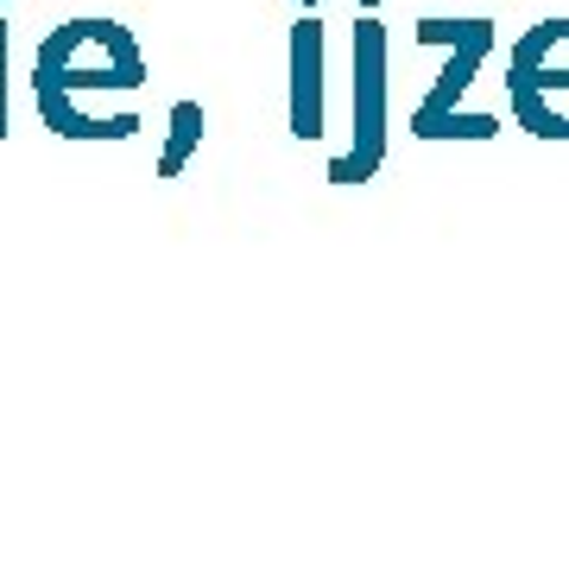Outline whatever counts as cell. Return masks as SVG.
<instances>
[{
	"label": "cell",
	"instance_id": "obj_4",
	"mask_svg": "<svg viewBox=\"0 0 569 569\" xmlns=\"http://www.w3.org/2000/svg\"><path fill=\"white\" fill-rule=\"evenodd\" d=\"M507 89H531V96H569V20H538L526 39L512 44Z\"/></svg>",
	"mask_w": 569,
	"mask_h": 569
},
{
	"label": "cell",
	"instance_id": "obj_7",
	"mask_svg": "<svg viewBox=\"0 0 569 569\" xmlns=\"http://www.w3.org/2000/svg\"><path fill=\"white\" fill-rule=\"evenodd\" d=\"M203 146V102H171V133L159 152V178H183V164Z\"/></svg>",
	"mask_w": 569,
	"mask_h": 569
},
{
	"label": "cell",
	"instance_id": "obj_5",
	"mask_svg": "<svg viewBox=\"0 0 569 569\" xmlns=\"http://www.w3.org/2000/svg\"><path fill=\"white\" fill-rule=\"evenodd\" d=\"M284 121L298 140H323V20L291 26V102Z\"/></svg>",
	"mask_w": 569,
	"mask_h": 569
},
{
	"label": "cell",
	"instance_id": "obj_3",
	"mask_svg": "<svg viewBox=\"0 0 569 569\" xmlns=\"http://www.w3.org/2000/svg\"><path fill=\"white\" fill-rule=\"evenodd\" d=\"M348 70H355V89H348V127H355V140H348V152L329 159V183H367L380 164H387L392 82H387V26L373 20V13L355 20Z\"/></svg>",
	"mask_w": 569,
	"mask_h": 569
},
{
	"label": "cell",
	"instance_id": "obj_2",
	"mask_svg": "<svg viewBox=\"0 0 569 569\" xmlns=\"http://www.w3.org/2000/svg\"><path fill=\"white\" fill-rule=\"evenodd\" d=\"M146 82V51L133 44V32L114 20H70L39 44L32 63V89L82 102V96H127Z\"/></svg>",
	"mask_w": 569,
	"mask_h": 569
},
{
	"label": "cell",
	"instance_id": "obj_8",
	"mask_svg": "<svg viewBox=\"0 0 569 569\" xmlns=\"http://www.w3.org/2000/svg\"><path fill=\"white\" fill-rule=\"evenodd\" d=\"M507 96H512V114H519V127H526L531 140H563V146H569V114H563V102L531 96V89H507Z\"/></svg>",
	"mask_w": 569,
	"mask_h": 569
},
{
	"label": "cell",
	"instance_id": "obj_6",
	"mask_svg": "<svg viewBox=\"0 0 569 569\" xmlns=\"http://www.w3.org/2000/svg\"><path fill=\"white\" fill-rule=\"evenodd\" d=\"M32 102H39L44 127H51V133H63V140H133V133H140V114H133V108L102 114V108L63 102V96H44V89H32Z\"/></svg>",
	"mask_w": 569,
	"mask_h": 569
},
{
	"label": "cell",
	"instance_id": "obj_1",
	"mask_svg": "<svg viewBox=\"0 0 569 569\" xmlns=\"http://www.w3.org/2000/svg\"><path fill=\"white\" fill-rule=\"evenodd\" d=\"M418 44L443 51V70H437L425 102L411 108V133L418 140H493L500 121L481 114V108H462L468 82L481 77V63L493 51V20H443V13H425L418 20Z\"/></svg>",
	"mask_w": 569,
	"mask_h": 569
},
{
	"label": "cell",
	"instance_id": "obj_9",
	"mask_svg": "<svg viewBox=\"0 0 569 569\" xmlns=\"http://www.w3.org/2000/svg\"><path fill=\"white\" fill-rule=\"evenodd\" d=\"M0 140H7V20H0Z\"/></svg>",
	"mask_w": 569,
	"mask_h": 569
},
{
	"label": "cell",
	"instance_id": "obj_10",
	"mask_svg": "<svg viewBox=\"0 0 569 569\" xmlns=\"http://www.w3.org/2000/svg\"><path fill=\"white\" fill-rule=\"evenodd\" d=\"M361 7H380V0H361Z\"/></svg>",
	"mask_w": 569,
	"mask_h": 569
}]
</instances>
